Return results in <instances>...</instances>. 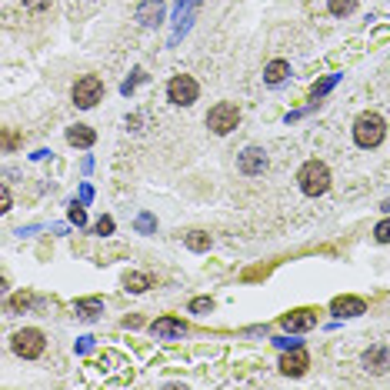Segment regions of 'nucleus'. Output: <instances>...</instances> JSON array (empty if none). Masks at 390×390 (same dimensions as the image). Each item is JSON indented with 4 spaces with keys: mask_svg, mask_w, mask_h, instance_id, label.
I'll list each match as a JSON object with an SVG mask.
<instances>
[{
    "mask_svg": "<svg viewBox=\"0 0 390 390\" xmlns=\"http://www.w3.org/2000/svg\"><path fill=\"white\" fill-rule=\"evenodd\" d=\"M384 133H387V124H384L380 113H360L357 124H353V140H357V147L364 150L377 147L384 140Z\"/></svg>",
    "mask_w": 390,
    "mask_h": 390,
    "instance_id": "1",
    "label": "nucleus"
},
{
    "mask_svg": "<svg viewBox=\"0 0 390 390\" xmlns=\"http://www.w3.org/2000/svg\"><path fill=\"white\" fill-rule=\"evenodd\" d=\"M297 184L307 197H320L331 187V170H327V164H320V160H307L297 174Z\"/></svg>",
    "mask_w": 390,
    "mask_h": 390,
    "instance_id": "2",
    "label": "nucleus"
},
{
    "mask_svg": "<svg viewBox=\"0 0 390 390\" xmlns=\"http://www.w3.org/2000/svg\"><path fill=\"white\" fill-rule=\"evenodd\" d=\"M241 124V111L230 104V100H221V104H214L210 113H207V127L214 130V133H230V130Z\"/></svg>",
    "mask_w": 390,
    "mask_h": 390,
    "instance_id": "3",
    "label": "nucleus"
},
{
    "mask_svg": "<svg viewBox=\"0 0 390 390\" xmlns=\"http://www.w3.org/2000/svg\"><path fill=\"white\" fill-rule=\"evenodd\" d=\"M197 93H201V87H197V80H194L190 74H177L167 84L170 104H177V107H190V104L197 100Z\"/></svg>",
    "mask_w": 390,
    "mask_h": 390,
    "instance_id": "4",
    "label": "nucleus"
},
{
    "mask_svg": "<svg viewBox=\"0 0 390 390\" xmlns=\"http://www.w3.org/2000/svg\"><path fill=\"white\" fill-rule=\"evenodd\" d=\"M44 347H47V340H44V334H40L37 327H27V331L14 334V353L24 357V360H34V357H40Z\"/></svg>",
    "mask_w": 390,
    "mask_h": 390,
    "instance_id": "5",
    "label": "nucleus"
},
{
    "mask_svg": "<svg viewBox=\"0 0 390 390\" xmlns=\"http://www.w3.org/2000/svg\"><path fill=\"white\" fill-rule=\"evenodd\" d=\"M100 97H104V84H100V77L87 74V77H80V80L74 84V104L77 107H84V111H91Z\"/></svg>",
    "mask_w": 390,
    "mask_h": 390,
    "instance_id": "6",
    "label": "nucleus"
},
{
    "mask_svg": "<svg viewBox=\"0 0 390 390\" xmlns=\"http://www.w3.org/2000/svg\"><path fill=\"white\" fill-rule=\"evenodd\" d=\"M150 334L157 337V340H184L187 327H184V320H177V317H160V320L150 324Z\"/></svg>",
    "mask_w": 390,
    "mask_h": 390,
    "instance_id": "7",
    "label": "nucleus"
},
{
    "mask_svg": "<svg viewBox=\"0 0 390 390\" xmlns=\"http://www.w3.org/2000/svg\"><path fill=\"white\" fill-rule=\"evenodd\" d=\"M164 14H167V7H164V0H144L140 7H137V24L140 27H157V24H164Z\"/></svg>",
    "mask_w": 390,
    "mask_h": 390,
    "instance_id": "8",
    "label": "nucleus"
},
{
    "mask_svg": "<svg viewBox=\"0 0 390 390\" xmlns=\"http://www.w3.org/2000/svg\"><path fill=\"white\" fill-rule=\"evenodd\" d=\"M237 167H241L243 177H257V174H263V167H267V154L260 147H247L241 154V160H237Z\"/></svg>",
    "mask_w": 390,
    "mask_h": 390,
    "instance_id": "9",
    "label": "nucleus"
},
{
    "mask_svg": "<svg viewBox=\"0 0 390 390\" xmlns=\"http://www.w3.org/2000/svg\"><path fill=\"white\" fill-rule=\"evenodd\" d=\"M314 324H317V310H307V307L290 310V314L284 317V331H294V334H300V331H310Z\"/></svg>",
    "mask_w": 390,
    "mask_h": 390,
    "instance_id": "10",
    "label": "nucleus"
},
{
    "mask_svg": "<svg viewBox=\"0 0 390 390\" xmlns=\"http://www.w3.org/2000/svg\"><path fill=\"white\" fill-rule=\"evenodd\" d=\"M310 367V360H307V353L300 351H294V353H287V357H280V371L287 373V377H300V373Z\"/></svg>",
    "mask_w": 390,
    "mask_h": 390,
    "instance_id": "11",
    "label": "nucleus"
},
{
    "mask_svg": "<svg viewBox=\"0 0 390 390\" xmlns=\"http://www.w3.org/2000/svg\"><path fill=\"white\" fill-rule=\"evenodd\" d=\"M331 310H334L337 317H360L364 310H367V304H364L360 297H334Z\"/></svg>",
    "mask_w": 390,
    "mask_h": 390,
    "instance_id": "12",
    "label": "nucleus"
},
{
    "mask_svg": "<svg viewBox=\"0 0 390 390\" xmlns=\"http://www.w3.org/2000/svg\"><path fill=\"white\" fill-rule=\"evenodd\" d=\"M364 367L373 373H384L390 367V351L387 347H371V351L364 353Z\"/></svg>",
    "mask_w": 390,
    "mask_h": 390,
    "instance_id": "13",
    "label": "nucleus"
},
{
    "mask_svg": "<svg viewBox=\"0 0 390 390\" xmlns=\"http://www.w3.org/2000/svg\"><path fill=\"white\" fill-rule=\"evenodd\" d=\"M93 140H97V133L91 127H84V124L67 127V144H74V147H93Z\"/></svg>",
    "mask_w": 390,
    "mask_h": 390,
    "instance_id": "14",
    "label": "nucleus"
},
{
    "mask_svg": "<svg viewBox=\"0 0 390 390\" xmlns=\"http://www.w3.org/2000/svg\"><path fill=\"white\" fill-rule=\"evenodd\" d=\"M77 317L80 320H97V317L104 314V300L100 297H87V300H77Z\"/></svg>",
    "mask_w": 390,
    "mask_h": 390,
    "instance_id": "15",
    "label": "nucleus"
},
{
    "mask_svg": "<svg viewBox=\"0 0 390 390\" xmlns=\"http://www.w3.org/2000/svg\"><path fill=\"white\" fill-rule=\"evenodd\" d=\"M287 74H290V64H287V60H270V64H267V71H263V80L274 87V84H280Z\"/></svg>",
    "mask_w": 390,
    "mask_h": 390,
    "instance_id": "16",
    "label": "nucleus"
},
{
    "mask_svg": "<svg viewBox=\"0 0 390 390\" xmlns=\"http://www.w3.org/2000/svg\"><path fill=\"white\" fill-rule=\"evenodd\" d=\"M184 243L190 247V250L204 254V250H210V234H204V230H190V234L184 237Z\"/></svg>",
    "mask_w": 390,
    "mask_h": 390,
    "instance_id": "17",
    "label": "nucleus"
},
{
    "mask_svg": "<svg viewBox=\"0 0 390 390\" xmlns=\"http://www.w3.org/2000/svg\"><path fill=\"white\" fill-rule=\"evenodd\" d=\"M124 284H127V290L140 294V290H147V287H150V277H147V274H137V270H130L127 277H124Z\"/></svg>",
    "mask_w": 390,
    "mask_h": 390,
    "instance_id": "18",
    "label": "nucleus"
},
{
    "mask_svg": "<svg viewBox=\"0 0 390 390\" xmlns=\"http://www.w3.org/2000/svg\"><path fill=\"white\" fill-rule=\"evenodd\" d=\"M327 7H331L334 17H347V14L357 10V0H327Z\"/></svg>",
    "mask_w": 390,
    "mask_h": 390,
    "instance_id": "19",
    "label": "nucleus"
},
{
    "mask_svg": "<svg viewBox=\"0 0 390 390\" xmlns=\"http://www.w3.org/2000/svg\"><path fill=\"white\" fill-rule=\"evenodd\" d=\"M207 310H214V300H210V297L190 300V314H207Z\"/></svg>",
    "mask_w": 390,
    "mask_h": 390,
    "instance_id": "20",
    "label": "nucleus"
},
{
    "mask_svg": "<svg viewBox=\"0 0 390 390\" xmlns=\"http://www.w3.org/2000/svg\"><path fill=\"white\" fill-rule=\"evenodd\" d=\"M337 80H340V74H331L327 80H320V84L314 87V100H317V97H324V93H327V91H331V87L337 84Z\"/></svg>",
    "mask_w": 390,
    "mask_h": 390,
    "instance_id": "21",
    "label": "nucleus"
},
{
    "mask_svg": "<svg viewBox=\"0 0 390 390\" xmlns=\"http://www.w3.org/2000/svg\"><path fill=\"white\" fill-rule=\"evenodd\" d=\"M373 237H377V243H390V221L377 223V227H373Z\"/></svg>",
    "mask_w": 390,
    "mask_h": 390,
    "instance_id": "22",
    "label": "nucleus"
},
{
    "mask_svg": "<svg viewBox=\"0 0 390 390\" xmlns=\"http://www.w3.org/2000/svg\"><path fill=\"white\" fill-rule=\"evenodd\" d=\"M111 230H113V221H111V217H100V221H97V227H93V234H100V237H107Z\"/></svg>",
    "mask_w": 390,
    "mask_h": 390,
    "instance_id": "23",
    "label": "nucleus"
},
{
    "mask_svg": "<svg viewBox=\"0 0 390 390\" xmlns=\"http://www.w3.org/2000/svg\"><path fill=\"white\" fill-rule=\"evenodd\" d=\"M50 3H54V0H24V7H27V10H34V14H40V10H47Z\"/></svg>",
    "mask_w": 390,
    "mask_h": 390,
    "instance_id": "24",
    "label": "nucleus"
},
{
    "mask_svg": "<svg viewBox=\"0 0 390 390\" xmlns=\"http://www.w3.org/2000/svg\"><path fill=\"white\" fill-rule=\"evenodd\" d=\"M137 230H140V234H150V230H154V217H150V214H140V217H137Z\"/></svg>",
    "mask_w": 390,
    "mask_h": 390,
    "instance_id": "25",
    "label": "nucleus"
},
{
    "mask_svg": "<svg viewBox=\"0 0 390 390\" xmlns=\"http://www.w3.org/2000/svg\"><path fill=\"white\" fill-rule=\"evenodd\" d=\"M71 221H74L77 227H84V221H87V214H84V207H80V204H71Z\"/></svg>",
    "mask_w": 390,
    "mask_h": 390,
    "instance_id": "26",
    "label": "nucleus"
},
{
    "mask_svg": "<svg viewBox=\"0 0 390 390\" xmlns=\"http://www.w3.org/2000/svg\"><path fill=\"white\" fill-rule=\"evenodd\" d=\"M30 304H34V297H30V294H17L10 307H14V310H24V307H30Z\"/></svg>",
    "mask_w": 390,
    "mask_h": 390,
    "instance_id": "27",
    "label": "nucleus"
},
{
    "mask_svg": "<svg viewBox=\"0 0 390 390\" xmlns=\"http://www.w3.org/2000/svg\"><path fill=\"white\" fill-rule=\"evenodd\" d=\"M140 80H144V71H133V77H130V80H127V84H124V87H120V91H124V93H130V91H133V87H137V84H140Z\"/></svg>",
    "mask_w": 390,
    "mask_h": 390,
    "instance_id": "28",
    "label": "nucleus"
},
{
    "mask_svg": "<svg viewBox=\"0 0 390 390\" xmlns=\"http://www.w3.org/2000/svg\"><path fill=\"white\" fill-rule=\"evenodd\" d=\"M0 201H3V207H0V210H10V190H7V187H3V197H0Z\"/></svg>",
    "mask_w": 390,
    "mask_h": 390,
    "instance_id": "29",
    "label": "nucleus"
},
{
    "mask_svg": "<svg viewBox=\"0 0 390 390\" xmlns=\"http://www.w3.org/2000/svg\"><path fill=\"white\" fill-rule=\"evenodd\" d=\"M384 210H387V214H390V201H384Z\"/></svg>",
    "mask_w": 390,
    "mask_h": 390,
    "instance_id": "30",
    "label": "nucleus"
}]
</instances>
